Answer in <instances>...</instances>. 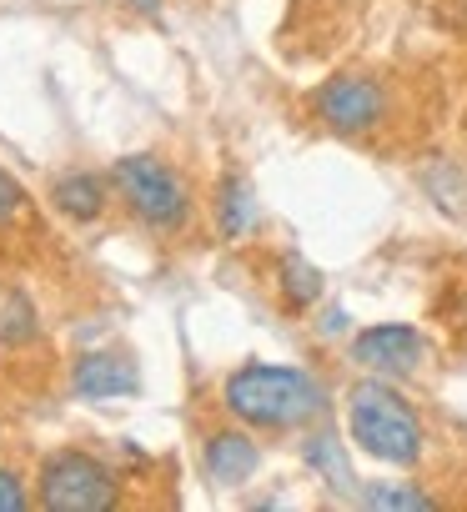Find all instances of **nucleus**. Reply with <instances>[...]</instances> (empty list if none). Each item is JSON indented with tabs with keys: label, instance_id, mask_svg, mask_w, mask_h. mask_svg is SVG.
I'll list each match as a JSON object with an SVG mask.
<instances>
[{
	"label": "nucleus",
	"instance_id": "nucleus-1",
	"mask_svg": "<svg viewBox=\"0 0 467 512\" xmlns=\"http://www.w3.org/2000/svg\"><path fill=\"white\" fill-rule=\"evenodd\" d=\"M221 407L237 422H247V427L287 432V427H302V422L322 417L327 397L302 367L252 362V367H237L221 382Z\"/></svg>",
	"mask_w": 467,
	"mask_h": 512
},
{
	"label": "nucleus",
	"instance_id": "nucleus-2",
	"mask_svg": "<svg viewBox=\"0 0 467 512\" xmlns=\"http://www.w3.org/2000/svg\"><path fill=\"white\" fill-rule=\"evenodd\" d=\"M347 427H352V442L377 462L412 467L422 457V422L412 402L397 387H387V377H367L347 392Z\"/></svg>",
	"mask_w": 467,
	"mask_h": 512
},
{
	"label": "nucleus",
	"instance_id": "nucleus-3",
	"mask_svg": "<svg viewBox=\"0 0 467 512\" xmlns=\"http://www.w3.org/2000/svg\"><path fill=\"white\" fill-rule=\"evenodd\" d=\"M111 186L121 191L131 216L151 231H181L191 216V191L161 156H121L111 166Z\"/></svg>",
	"mask_w": 467,
	"mask_h": 512
},
{
	"label": "nucleus",
	"instance_id": "nucleus-4",
	"mask_svg": "<svg viewBox=\"0 0 467 512\" xmlns=\"http://www.w3.org/2000/svg\"><path fill=\"white\" fill-rule=\"evenodd\" d=\"M121 502V482L116 472L81 452V447H61L41 462V507L51 512H111Z\"/></svg>",
	"mask_w": 467,
	"mask_h": 512
},
{
	"label": "nucleus",
	"instance_id": "nucleus-5",
	"mask_svg": "<svg viewBox=\"0 0 467 512\" xmlns=\"http://www.w3.org/2000/svg\"><path fill=\"white\" fill-rule=\"evenodd\" d=\"M312 106H317V116H322L337 136H357V131H372V126L382 121L387 96H382V86L367 81V76H337V81H327V86L317 91Z\"/></svg>",
	"mask_w": 467,
	"mask_h": 512
},
{
	"label": "nucleus",
	"instance_id": "nucleus-6",
	"mask_svg": "<svg viewBox=\"0 0 467 512\" xmlns=\"http://www.w3.org/2000/svg\"><path fill=\"white\" fill-rule=\"evenodd\" d=\"M352 362L367 367L372 377H407L422 362V337L402 322H382L352 337Z\"/></svg>",
	"mask_w": 467,
	"mask_h": 512
},
{
	"label": "nucleus",
	"instance_id": "nucleus-7",
	"mask_svg": "<svg viewBox=\"0 0 467 512\" xmlns=\"http://www.w3.org/2000/svg\"><path fill=\"white\" fill-rule=\"evenodd\" d=\"M71 387L86 402H111V397H131L141 387V372L126 352H86L71 372Z\"/></svg>",
	"mask_w": 467,
	"mask_h": 512
},
{
	"label": "nucleus",
	"instance_id": "nucleus-8",
	"mask_svg": "<svg viewBox=\"0 0 467 512\" xmlns=\"http://www.w3.org/2000/svg\"><path fill=\"white\" fill-rule=\"evenodd\" d=\"M262 452L247 432H211L206 437V477L216 487H242L252 472H257Z\"/></svg>",
	"mask_w": 467,
	"mask_h": 512
},
{
	"label": "nucleus",
	"instance_id": "nucleus-9",
	"mask_svg": "<svg viewBox=\"0 0 467 512\" xmlns=\"http://www.w3.org/2000/svg\"><path fill=\"white\" fill-rule=\"evenodd\" d=\"M51 206L61 216H71V221H96L111 206V191H106V181L96 171H66L51 186Z\"/></svg>",
	"mask_w": 467,
	"mask_h": 512
},
{
	"label": "nucleus",
	"instance_id": "nucleus-10",
	"mask_svg": "<svg viewBox=\"0 0 467 512\" xmlns=\"http://www.w3.org/2000/svg\"><path fill=\"white\" fill-rule=\"evenodd\" d=\"M216 226H221L226 241L252 236V226H257V191H252V181L221 176V186H216Z\"/></svg>",
	"mask_w": 467,
	"mask_h": 512
},
{
	"label": "nucleus",
	"instance_id": "nucleus-11",
	"mask_svg": "<svg viewBox=\"0 0 467 512\" xmlns=\"http://www.w3.org/2000/svg\"><path fill=\"white\" fill-rule=\"evenodd\" d=\"M302 457H307L312 472L327 477V487H337V492H357V477H352V467H347V457H342V442H337L332 432L307 437V442H302Z\"/></svg>",
	"mask_w": 467,
	"mask_h": 512
},
{
	"label": "nucleus",
	"instance_id": "nucleus-12",
	"mask_svg": "<svg viewBox=\"0 0 467 512\" xmlns=\"http://www.w3.org/2000/svg\"><path fill=\"white\" fill-rule=\"evenodd\" d=\"M282 292L292 307H312L322 297V272L302 262V256H282Z\"/></svg>",
	"mask_w": 467,
	"mask_h": 512
},
{
	"label": "nucleus",
	"instance_id": "nucleus-13",
	"mask_svg": "<svg viewBox=\"0 0 467 512\" xmlns=\"http://www.w3.org/2000/svg\"><path fill=\"white\" fill-rule=\"evenodd\" d=\"M41 332V322H36V307L26 302V297H6L0 302V342H31Z\"/></svg>",
	"mask_w": 467,
	"mask_h": 512
},
{
	"label": "nucleus",
	"instance_id": "nucleus-14",
	"mask_svg": "<svg viewBox=\"0 0 467 512\" xmlns=\"http://www.w3.org/2000/svg\"><path fill=\"white\" fill-rule=\"evenodd\" d=\"M357 502H362V507H417V512L437 507L427 492H417V487H397V482H372V487L357 492Z\"/></svg>",
	"mask_w": 467,
	"mask_h": 512
},
{
	"label": "nucleus",
	"instance_id": "nucleus-15",
	"mask_svg": "<svg viewBox=\"0 0 467 512\" xmlns=\"http://www.w3.org/2000/svg\"><path fill=\"white\" fill-rule=\"evenodd\" d=\"M21 206H26V191H21V181L0 171V226H11V221L21 216Z\"/></svg>",
	"mask_w": 467,
	"mask_h": 512
},
{
	"label": "nucleus",
	"instance_id": "nucleus-16",
	"mask_svg": "<svg viewBox=\"0 0 467 512\" xmlns=\"http://www.w3.org/2000/svg\"><path fill=\"white\" fill-rule=\"evenodd\" d=\"M26 487H21V477L11 472V467H0V512H26Z\"/></svg>",
	"mask_w": 467,
	"mask_h": 512
},
{
	"label": "nucleus",
	"instance_id": "nucleus-17",
	"mask_svg": "<svg viewBox=\"0 0 467 512\" xmlns=\"http://www.w3.org/2000/svg\"><path fill=\"white\" fill-rule=\"evenodd\" d=\"M116 6H126V11H136L141 21L161 26V0H116Z\"/></svg>",
	"mask_w": 467,
	"mask_h": 512
}]
</instances>
